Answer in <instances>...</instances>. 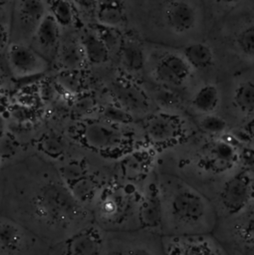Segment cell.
<instances>
[{"label":"cell","instance_id":"3","mask_svg":"<svg viewBox=\"0 0 254 255\" xmlns=\"http://www.w3.org/2000/svg\"><path fill=\"white\" fill-rule=\"evenodd\" d=\"M159 199V232L162 236L212 233L217 215L211 200L182 178L156 170Z\"/></svg>","mask_w":254,"mask_h":255},{"label":"cell","instance_id":"16","mask_svg":"<svg viewBox=\"0 0 254 255\" xmlns=\"http://www.w3.org/2000/svg\"><path fill=\"white\" fill-rule=\"evenodd\" d=\"M192 71L182 55L167 53L157 61L153 77L157 83L170 91L180 90L190 80Z\"/></svg>","mask_w":254,"mask_h":255},{"label":"cell","instance_id":"11","mask_svg":"<svg viewBox=\"0 0 254 255\" xmlns=\"http://www.w3.org/2000/svg\"><path fill=\"white\" fill-rule=\"evenodd\" d=\"M8 71L15 78H27L45 73L50 62L38 53L30 44L12 41L5 54Z\"/></svg>","mask_w":254,"mask_h":255},{"label":"cell","instance_id":"4","mask_svg":"<svg viewBox=\"0 0 254 255\" xmlns=\"http://www.w3.org/2000/svg\"><path fill=\"white\" fill-rule=\"evenodd\" d=\"M144 185L117 176L114 171L92 206L95 222L105 231L140 228Z\"/></svg>","mask_w":254,"mask_h":255},{"label":"cell","instance_id":"12","mask_svg":"<svg viewBox=\"0 0 254 255\" xmlns=\"http://www.w3.org/2000/svg\"><path fill=\"white\" fill-rule=\"evenodd\" d=\"M114 95L117 106L135 121H140L156 109L146 91L132 79L127 77H121L115 81Z\"/></svg>","mask_w":254,"mask_h":255},{"label":"cell","instance_id":"19","mask_svg":"<svg viewBox=\"0 0 254 255\" xmlns=\"http://www.w3.org/2000/svg\"><path fill=\"white\" fill-rule=\"evenodd\" d=\"M164 20L171 31L176 34H185L195 27L197 15L189 2L169 0L165 6Z\"/></svg>","mask_w":254,"mask_h":255},{"label":"cell","instance_id":"23","mask_svg":"<svg viewBox=\"0 0 254 255\" xmlns=\"http://www.w3.org/2000/svg\"><path fill=\"white\" fill-rule=\"evenodd\" d=\"M182 56L193 71L207 70L215 62L213 50L210 46L202 42H193L184 46Z\"/></svg>","mask_w":254,"mask_h":255},{"label":"cell","instance_id":"22","mask_svg":"<svg viewBox=\"0 0 254 255\" xmlns=\"http://www.w3.org/2000/svg\"><path fill=\"white\" fill-rule=\"evenodd\" d=\"M56 59L59 60L63 68L71 70L81 68L86 62V58L81 43L79 41V37H62Z\"/></svg>","mask_w":254,"mask_h":255},{"label":"cell","instance_id":"35","mask_svg":"<svg viewBox=\"0 0 254 255\" xmlns=\"http://www.w3.org/2000/svg\"><path fill=\"white\" fill-rule=\"evenodd\" d=\"M215 1H217L218 3L223 4V5H235L239 2H241L242 0H215Z\"/></svg>","mask_w":254,"mask_h":255},{"label":"cell","instance_id":"24","mask_svg":"<svg viewBox=\"0 0 254 255\" xmlns=\"http://www.w3.org/2000/svg\"><path fill=\"white\" fill-rule=\"evenodd\" d=\"M122 64L130 73L142 71L145 64V55L142 47L134 40L124 39L120 48Z\"/></svg>","mask_w":254,"mask_h":255},{"label":"cell","instance_id":"25","mask_svg":"<svg viewBox=\"0 0 254 255\" xmlns=\"http://www.w3.org/2000/svg\"><path fill=\"white\" fill-rule=\"evenodd\" d=\"M48 13L64 30L71 28L77 19V10L72 0H48Z\"/></svg>","mask_w":254,"mask_h":255},{"label":"cell","instance_id":"9","mask_svg":"<svg viewBox=\"0 0 254 255\" xmlns=\"http://www.w3.org/2000/svg\"><path fill=\"white\" fill-rule=\"evenodd\" d=\"M217 219L231 216L250 203V175L241 169L222 184L209 197Z\"/></svg>","mask_w":254,"mask_h":255},{"label":"cell","instance_id":"28","mask_svg":"<svg viewBox=\"0 0 254 255\" xmlns=\"http://www.w3.org/2000/svg\"><path fill=\"white\" fill-rule=\"evenodd\" d=\"M229 133L240 143L254 141V117L231 128Z\"/></svg>","mask_w":254,"mask_h":255},{"label":"cell","instance_id":"8","mask_svg":"<svg viewBox=\"0 0 254 255\" xmlns=\"http://www.w3.org/2000/svg\"><path fill=\"white\" fill-rule=\"evenodd\" d=\"M50 247L34 232L0 213V255H46Z\"/></svg>","mask_w":254,"mask_h":255},{"label":"cell","instance_id":"27","mask_svg":"<svg viewBox=\"0 0 254 255\" xmlns=\"http://www.w3.org/2000/svg\"><path fill=\"white\" fill-rule=\"evenodd\" d=\"M235 44L241 54L254 58V24L243 27L237 33Z\"/></svg>","mask_w":254,"mask_h":255},{"label":"cell","instance_id":"15","mask_svg":"<svg viewBox=\"0 0 254 255\" xmlns=\"http://www.w3.org/2000/svg\"><path fill=\"white\" fill-rule=\"evenodd\" d=\"M47 13L48 3L46 0H15L11 30L15 28L20 38L15 42L29 44L36 28Z\"/></svg>","mask_w":254,"mask_h":255},{"label":"cell","instance_id":"30","mask_svg":"<svg viewBox=\"0 0 254 255\" xmlns=\"http://www.w3.org/2000/svg\"><path fill=\"white\" fill-rule=\"evenodd\" d=\"M11 23L0 20V56H3L12 42Z\"/></svg>","mask_w":254,"mask_h":255},{"label":"cell","instance_id":"21","mask_svg":"<svg viewBox=\"0 0 254 255\" xmlns=\"http://www.w3.org/2000/svg\"><path fill=\"white\" fill-rule=\"evenodd\" d=\"M97 23L119 28L127 20L124 0H97Z\"/></svg>","mask_w":254,"mask_h":255},{"label":"cell","instance_id":"34","mask_svg":"<svg viewBox=\"0 0 254 255\" xmlns=\"http://www.w3.org/2000/svg\"><path fill=\"white\" fill-rule=\"evenodd\" d=\"M3 185H4V177H3V171H2V168H0V207H1L2 196H3Z\"/></svg>","mask_w":254,"mask_h":255},{"label":"cell","instance_id":"18","mask_svg":"<svg viewBox=\"0 0 254 255\" xmlns=\"http://www.w3.org/2000/svg\"><path fill=\"white\" fill-rule=\"evenodd\" d=\"M62 30L56 20L47 13L36 28L29 44L52 64L56 59Z\"/></svg>","mask_w":254,"mask_h":255},{"label":"cell","instance_id":"13","mask_svg":"<svg viewBox=\"0 0 254 255\" xmlns=\"http://www.w3.org/2000/svg\"><path fill=\"white\" fill-rule=\"evenodd\" d=\"M221 116L230 129L254 117V80L239 81L223 100Z\"/></svg>","mask_w":254,"mask_h":255},{"label":"cell","instance_id":"1","mask_svg":"<svg viewBox=\"0 0 254 255\" xmlns=\"http://www.w3.org/2000/svg\"><path fill=\"white\" fill-rule=\"evenodd\" d=\"M0 213L19 222L50 245L94 221L90 207L71 190L61 171L37 154L2 168Z\"/></svg>","mask_w":254,"mask_h":255},{"label":"cell","instance_id":"7","mask_svg":"<svg viewBox=\"0 0 254 255\" xmlns=\"http://www.w3.org/2000/svg\"><path fill=\"white\" fill-rule=\"evenodd\" d=\"M102 255H166L162 235L148 228L106 231Z\"/></svg>","mask_w":254,"mask_h":255},{"label":"cell","instance_id":"17","mask_svg":"<svg viewBox=\"0 0 254 255\" xmlns=\"http://www.w3.org/2000/svg\"><path fill=\"white\" fill-rule=\"evenodd\" d=\"M222 103L220 88L213 83H204L191 93L183 110L193 119L221 115Z\"/></svg>","mask_w":254,"mask_h":255},{"label":"cell","instance_id":"20","mask_svg":"<svg viewBox=\"0 0 254 255\" xmlns=\"http://www.w3.org/2000/svg\"><path fill=\"white\" fill-rule=\"evenodd\" d=\"M86 62L92 65H104L110 59V51L94 29H85L79 35Z\"/></svg>","mask_w":254,"mask_h":255},{"label":"cell","instance_id":"2","mask_svg":"<svg viewBox=\"0 0 254 255\" xmlns=\"http://www.w3.org/2000/svg\"><path fill=\"white\" fill-rule=\"evenodd\" d=\"M241 169V144L229 132L212 134L198 130L156 155L157 171L182 178L208 197Z\"/></svg>","mask_w":254,"mask_h":255},{"label":"cell","instance_id":"14","mask_svg":"<svg viewBox=\"0 0 254 255\" xmlns=\"http://www.w3.org/2000/svg\"><path fill=\"white\" fill-rule=\"evenodd\" d=\"M162 237L166 255H230L212 233Z\"/></svg>","mask_w":254,"mask_h":255},{"label":"cell","instance_id":"33","mask_svg":"<svg viewBox=\"0 0 254 255\" xmlns=\"http://www.w3.org/2000/svg\"><path fill=\"white\" fill-rule=\"evenodd\" d=\"M249 175H250V203L254 205V173H249Z\"/></svg>","mask_w":254,"mask_h":255},{"label":"cell","instance_id":"31","mask_svg":"<svg viewBox=\"0 0 254 255\" xmlns=\"http://www.w3.org/2000/svg\"><path fill=\"white\" fill-rule=\"evenodd\" d=\"M72 2L79 14L88 17H95L97 0H72Z\"/></svg>","mask_w":254,"mask_h":255},{"label":"cell","instance_id":"5","mask_svg":"<svg viewBox=\"0 0 254 255\" xmlns=\"http://www.w3.org/2000/svg\"><path fill=\"white\" fill-rule=\"evenodd\" d=\"M138 122L146 143L157 153L181 143L199 130L183 108H156Z\"/></svg>","mask_w":254,"mask_h":255},{"label":"cell","instance_id":"26","mask_svg":"<svg viewBox=\"0 0 254 255\" xmlns=\"http://www.w3.org/2000/svg\"><path fill=\"white\" fill-rule=\"evenodd\" d=\"M93 29L104 42L110 53L115 51L116 49L120 50L124 38L122 37L119 28L97 23Z\"/></svg>","mask_w":254,"mask_h":255},{"label":"cell","instance_id":"37","mask_svg":"<svg viewBox=\"0 0 254 255\" xmlns=\"http://www.w3.org/2000/svg\"><path fill=\"white\" fill-rule=\"evenodd\" d=\"M46 1H48V0H46Z\"/></svg>","mask_w":254,"mask_h":255},{"label":"cell","instance_id":"36","mask_svg":"<svg viewBox=\"0 0 254 255\" xmlns=\"http://www.w3.org/2000/svg\"><path fill=\"white\" fill-rule=\"evenodd\" d=\"M247 255H254V250H253V251H251V252H249Z\"/></svg>","mask_w":254,"mask_h":255},{"label":"cell","instance_id":"38","mask_svg":"<svg viewBox=\"0 0 254 255\" xmlns=\"http://www.w3.org/2000/svg\"><path fill=\"white\" fill-rule=\"evenodd\" d=\"M46 255H48V254H46Z\"/></svg>","mask_w":254,"mask_h":255},{"label":"cell","instance_id":"32","mask_svg":"<svg viewBox=\"0 0 254 255\" xmlns=\"http://www.w3.org/2000/svg\"><path fill=\"white\" fill-rule=\"evenodd\" d=\"M15 0H0V20L11 23V19L8 18V13L12 15Z\"/></svg>","mask_w":254,"mask_h":255},{"label":"cell","instance_id":"6","mask_svg":"<svg viewBox=\"0 0 254 255\" xmlns=\"http://www.w3.org/2000/svg\"><path fill=\"white\" fill-rule=\"evenodd\" d=\"M230 255H247L254 250V205L249 203L239 212L217 219L212 232Z\"/></svg>","mask_w":254,"mask_h":255},{"label":"cell","instance_id":"10","mask_svg":"<svg viewBox=\"0 0 254 255\" xmlns=\"http://www.w3.org/2000/svg\"><path fill=\"white\" fill-rule=\"evenodd\" d=\"M106 231L95 220L51 245L48 255H102Z\"/></svg>","mask_w":254,"mask_h":255},{"label":"cell","instance_id":"29","mask_svg":"<svg viewBox=\"0 0 254 255\" xmlns=\"http://www.w3.org/2000/svg\"><path fill=\"white\" fill-rule=\"evenodd\" d=\"M240 144L243 169L249 173H254V141Z\"/></svg>","mask_w":254,"mask_h":255}]
</instances>
